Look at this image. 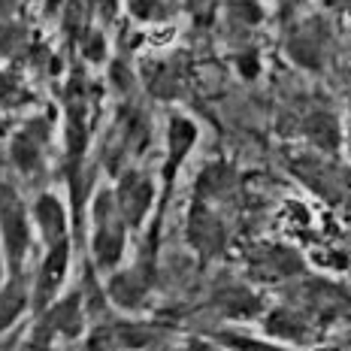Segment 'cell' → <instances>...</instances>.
I'll use <instances>...</instances> for the list:
<instances>
[{"label":"cell","instance_id":"obj_1","mask_svg":"<svg viewBox=\"0 0 351 351\" xmlns=\"http://www.w3.org/2000/svg\"><path fill=\"white\" fill-rule=\"evenodd\" d=\"M128 237L130 228L119 212L112 185L100 188L91 200V258L100 273L112 276L115 269H121L124 252H128Z\"/></svg>","mask_w":351,"mask_h":351},{"label":"cell","instance_id":"obj_2","mask_svg":"<svg viewBox=\"0 0 351 351\" xmlns=\"http://www.w3.org/2000/svg\"><path fill=\"white\" fill-rule=\"evenodd\" d=\"M0 245L6 254L10 276H25L34 248V212L16 185L0 179Z\"/></svg>","mask_w":351,"mask_h":351},{"label":"cell","instance_id":"obj_3","mask_svg":"<svg viewBox=\"0 0 351 351\" xmlns=\"http://www.w3.org/2000/svg\"><path fill=\"white\" fill-rule=\"evenodd\" d=\"M52 149V121L46 115L25 121L10 140V160L25 179H40Z\"/></svg>","mask_w":351,"mask_h":351},{"label":"cell","instance_id":"obj_4","mask_svg":"<svg viewBox=\"0 0 351 351\" xmlns=\"http://www.w3.org/2000/svg\"><path fill=\"white\" fill-rule=\"evenodd\" d=\"M197 136H200V130H197V124L188 119V115H182V112L170 115V121H167V155H164V167H160V182H164V188H160L155 224H152L155 233L160 228V215H164V209H167V200H170L173 182H176V176H179L182 164L191 155V149L197 145Z\"/></svg>","mask_w":351,"mask_h":351},{"label":"cell","instance_id":"obj_5","mask_svg":"<svg viewBox=\"0 0 351 351\" xmlns=\"http://www.w3.org/2000/svg\"><path fill=\"white\" fill-rule=\"evenodd\" d=\"M115 203H119L121 218L128 221L130 233L140 230L145 221H149L152 209H155V179H152L145 170H136V167H124V173H119L112 185Z\"/></svg>","mask_w":351,"mask_h":351},{"label":"cell","instance_id":"obj_6","mask_svg":"<svg viewBox=\"0 0 351 351\" xmlns=\"http://www.w3.org/2000/svg\"><path fill=\"white\" fill-rule=\"evenodd\" d=\"M70 263H73V239H64L58 245H49L40 258L36 276L31 282L34 291V315H43L52 303L61 300V291L67 285L70 276Z\"/></svg>","mask_w":351,"mask_h":351},{"label":"cell","instance_id":"obj_7","mask_svg":"<svg viewBox=\"0 0 351 351\" xmlns=\"http://www.w3.org/2000/svg\"><path fill=\"white\" fill-rule=\"evenodd\" d=\"M218 200H203L194 197L191 212H188V243L200 258H215L224 252L228 243V224H224L221 212L215 209Z\"/></svg>","mask_w":351,"mask_h":351},{"label":"cell","instance_id":"obj_8","mask_svg":"<svg viewBox=\"0 0 351 351\" xmlns=\"http://www.w3.org/2000/svg\"><path fill=\"white\" fill-rule=\"evenodd\" d=\"M152 263H134L128 269H115L106 279V297L121 312H140L152 294Z\"/></svg>","mask_w":351,"mask_h":351},{"label":"cell","instance_id":"obj_9","mask_svg":"<svg viewBox=\"0 0 351 351\" xmlns=\"http://www.w3.org/2000/svg\"><path fill=\"white\" fill-rule=\"evenodd\" d=\"M324 49H327V25L321 19H306L294 25V31L288 36V55L294 64L306 70H321Z\"/></svg>","mask_w":351,"mask_h":351},{"label":"cell","instance_id":"obj_10","mask_svg":"<svg viewBox=\"0 0 351 351\" xmlns=\"http://www.w3.org/2000/svg\"><path fill=\"white\" fill-rule=\"evenodd\" d=\"M263 333L276 342V346H309L312 339V324L300 309L291 306H276L261 318Z\"/></svg>","mask_w":351,"mask_h":351},{"label":"cell","instance_id":"obj_11","mask_svg":"<svg viewBox=\"0 0 351 351\" xmlns=\"http://www.w3.org/2000/svg\"><path fill=\"white\" fill-rule=\"evenodd\" d=\"M31 212H34V228L40 230V237H43V243H46V248L64 243V239H70V215H67V206H64V200L55 191H43L34 200Z\"/></svg>","mask_w":351,"mask_h":351},{"label":"cell","instance_id":"obj_12","mask_svg":"<svg viewBox=\"0 0 351 351\" xmlns=\"http://www.w3.org/2000/svg\"><path fill=\"white\" fill-rule=\"evenodd\" d=\"M34 312V291L25 276H10L0 288V339L19 324L21 318Z\"/></svg>","mask_w":351,"mask_h":351},{"label":"cell","instance_id":"obj_13","mask_svg":"<svg viewBox=\"0 0 351 351\" xmlns=\"http://www.w3.org/2000/svg\"><path fill=\"white\" fill-rule=\"evenodd\" d=\"M143 82L155 97L173 100L185 82V64L179 58H155L143 64Z\"/></svg>","mask_w":351,"mask_h":351},{"label":"cell","instance_id":"obj_14","mask_svg":"<svg viewBox=\"0 0 351 351\" xmlns=\"http://www.w3.org/2000/svg\"><path fill=\"white\" fill-rule=\"evenodd\" d=\"M297 269H300V258L285 245H261L252 254V273L258 279H267V282L288 279Z\"/></svg>","mask_w":351,"mask_h":351},{"label":"cell","instance_id":"obj_15","mask_svg":"<svg viewBox=\"0 0 351 351\" xmlns=\"http://www.w3.org/2000/svg\"><path fill=\"white\" fill-rule=\"evenodd\" d=\"M303 134L309 136L318 149H327V152H336L339 149V140H342V128H339V121H336V115L324 112V109L312 112L309 119L303 121Z\"/></svg>","mask_w":351,"mask_h":351},{"label":"cell","instance_id":"obj_16","mask_svg":"<svg viewBox=\"0 0 351 351\" xmlns=\"http://www.w3.org/2000/svg\"><path fill=\"white\" fill-rule=\"evenodd\" d=\"M218 306L228 318H258L261 315V300L245 288H230L218 297Z\"/></svg>","mask_w":351,"mask_h":351},{"label":"cell","instance_id":"obj_17","mask_svg":"<svg viewBox=\"0 0 351 351\" xmlns=\"http://www.w3.org/2000/svg\"><path fill=\"white\" fill-rule=\"evenodd\" d=\"M31 100V91L27 85L21 82L19 73H10V70H0V106L12 109V106H21Z\"/></svg>","mask_w":351,"mask_h":351},{"label":"cell","instance_id":"obj_18","mask_svg":"<svg viewBox=\"0 0 351 351\" xmlns=\"http://www.w3.org/2000/svg\"><path fill=\"white\" fill-rule=\"evenodd\" d=\"M79 46H82L85 61H91V64L106 61V36L100 34V27H94V31H85L82 36H79Z\"/></svg>","mask_w":351,"mask_h":351},{"label":"cell","instance_id":"obj_19","mask_svg":"<svg viewBox=\"0 0 351 351\" xmlns=\"http://www.w3.org/2000/svg\"><path fill=\"white\" fill-rule=\"evenodd\" d=\"M218 339L233 351H285L282 346H276V342H258V339H248L243 333H221Z\"/></svg>","mask_w":351,"mask_h":351},{"label":"cell","instance_id":"obj_20","mask_svg":"<svg viewBox=\"0 0 351 351\" xmlns=\"http://www.w3.org/2000/svg\"><path fill=\"white\" fill-rule=\"evenodd\" d=\"M230 16L245 27H254L263 19V10L258 0H230Z\"/></svg>","mask_w":351,"mask_h":351},{"label":"cell","instance_id":"obj_21","mask_svg":"<svg viewBox=\"0 0 351 351\" xmlns=\"http://www.w3.org/2000/svg\"><path fill=\"white\" fill-rule=\"evenodd\" d=\"M282 221L288 224L291 230H306L312 224V215H309V209H306V203H300V200H288L282 206Z\"/></svg>","mask_w":351,"mask_h":351},{"label":"cell","instance_id":"obj_22","mask_svg":"<svg viewBox=\"0 0 351 351\" xmlns=\"http://www.w3.org/2000/svg\"><path fill=\"white\" fill-rule=\"evenodd\" d=\"M185 3H188V10H191L194 21H200V25H209V21L215 19L218 3H221V0H185Z\"/></svg>","mask_w":351,"mask_h":351},{"label":"cell","instance_id":"obj_23","mask_svg":"<svg viewBox=\"0 0 351 351\" xmlns=\"http://www.w3.org/2000/svg\"><path fill=\"white\" fill-rule=\"evenodd\" d=\"M237 64H239V73H243L245 79H254V76H258V70H261V61H258V55H254V52L237 58Z\"/></svg>","mask_w":351,"mask_h":351},{"label":"cell","instance_id":"obj_24","mask_svg":"<svg viewBox=\"0 0 351 351\" xmlns=\"http://www.w3.org/2000/svg\"><path fill=\"white\" fill-rule=\"evenodd\" d=\"M119 3H121V0H97V10L104 12L106 19H112L115 12H119Z\"/></svg>","mask_w":351,"mask_h":351},{"label":"cell","instance_id":"obj_25","mask_svg":"<svg viewBox=\"0 0 351 351\" xmlns=\"http://www.w3.org/2000/svg\"><path fill=\"white\" fill-rule=\"evenodd\" d=\"M318 3H321V10H327V12H339V10H346L351 0H318Z\"/></svg>","mask_w":351,"mask_h":351},{"label":"cell","instance_id":"obj_26","mask_svg":"<svg viewBox=\"0 0 351 351\" xmlns=\"http://www.w3.org/2000/svg\"><path fill=\"white\" fill-rule=\"evenodd\" d=\"M300 3H303V0H282V6H279L282 19H288V16H291V12H294V10H297V6H300Z\"/></svg>","mask_w":351,"mask_h":351},{"label":"cell","instance_id":"obj_27","mask_svg":"<svg viewBox=\"0 0 351 351\" xmlns=\"http://www.w3.org/2000/svg\"><path fill=\"white\" fill-rule=\"evenodd\" d=\"M6 279H10V267H6V254H3V245H0V288L6 285Z\"/></svg>","mask_w":351,"mask_h":351},{"label":"cell","instance_id":"obj_28","mask_svg":"<svg viewBox=\"0 0 351 351\" xmlns=\"http://www.w3.org/2000/svg\"><path fill=\"white\" fill-rule=\"evenodd\" d=\"M61 6H64V0H46V12H49V16H55Z\"/></svg>","mask_w":351,"mask_h":351},{"label":"cell","instance_id":"obj_29","mask_svg":"<svg viewBox=\"0 0 351 351\" xmlns=\"http://www.w3.org/2000/svg\"><path fill=\"white\" fill-rule=\"evenodd\" d=\"M3 6H12V0H3Z\"/></svg>","mask_w":351,"mask_h":351},{"label":"cell","instance_id":"obj_30","mask_svg":"<svg viewBox=\"0 0 351 351\" xmlns=\"http://www.w3.org/2000/svg\"><path fill=\"white\" fill-rule=\"evenodd\" d=\"M348 115H351V97H348Z\"/></svg>","mask_w":351,"mask_h":351}]
</instances>
